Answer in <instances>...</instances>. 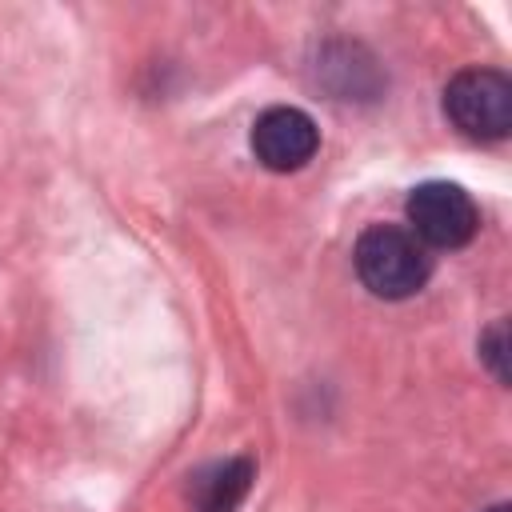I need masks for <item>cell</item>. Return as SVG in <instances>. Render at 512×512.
<instances>
[{
	"label": "cell",
	"mask_w": 512,
	"mask_h": 512,
	"mask_svg": "<svg viewBox=\"0 0 512 512\" xmlns=\"http://www.w3.org/2000/svg\"><path fill=\"white\" fill-rule=\"evenodd\" d=\"M408 224H412V236L428 248H460L476 236L480 212L460 184L428 180L408 196Z\"/></svg>",
	"instance_id": "cell-3"
},
{
	"label": "cell",
	"mask_w": 512,
	"mask_h": 512,
	"mask_svg": "<svg viewBox=\"0 0 512 512\" xmlns=\"http://www.w3.org/2000/svg\"><path fill=\"white\" fill-rule=\"evenodd\" d=\"M252 484V460H224L196 484V512H236Z\"/></svg>",
	"instance_id": "cell-5"
},
{
	"label": "cell",
	"mask_w": 512,
	"mask_h": 512,
	"mask_svg": "<svg viewBox=\"0 0 512 512\" xmlns=\"http://www.w3.org/2000/svg\"><path fill=\"white\" fill-rule=\"evenodd\" d=\"M488 512H508V508H504V504H496V508H488Z\"/></svg>",
	"instance_id": "cell-7"
},
{
	"label": "cell",
	"mask_w": 512,
	"mask_h": 512,
	"mask_svg": "<svg viewBox=\"0 0 512 512\" xmlns=\"http://www.w3.org/2000/svg\"><path fill=\"white\" fill-rule=\"evenodd\" d=\"M448 120L472 140H500L512 128V80L496 68H464L444 88Z\"/></svg>",
	"instance_id": "cell-2"
},
{
	"label": "cell",
	"mask_w": 512,
	"mask_h": 512,
	"mask_svg": "<svg viewBox=\"0 0 512 512\" xmlns=\"http://www.w3.org/2000/svg\"><path fill=\"white\" fill-rule=\"evenodd\" d=\"M320 148V128L308 112L276 104L256 116L252 124V152L272 172H296L304 168Z\"/></svg>",
	"instance_id": "cell-4"
},
{
	"label": "cell",
	"mask_w": 512,
	"mask_h": 512,
	"mask_svg": "<svg viewBox=\"0 0 512 512\" xmlns=\"http://www.w3.org/2000/svg\"><path fill=\"white\" fill-rule=\"evenodd\" d=\"M484 356L492 360V368H496V376L504 380V324H496V328L488 332V340H484Z\"/></svg>",
	"instance_id": "cell-6"
},
{
	"label": "cell",
	"mask_w": 512,
	"mask_h": 512,
	"mask_svg": "<svg viewBox=\"0 0 512 512\" xmlns=\"http://www.w3.org/2000/svg\"><path fill=\"white\" fill-rule=\"evenodd\" d=\"M352 260H356V276L364 280V288L380 300H404L420 292L428 280L424 244L396 224H372L356 240Z\"/></svg>",
	"instance_id": "cell-1"
}]
</instances>
